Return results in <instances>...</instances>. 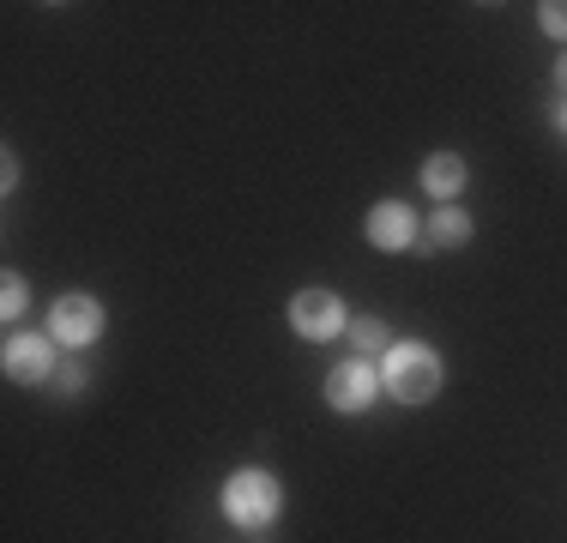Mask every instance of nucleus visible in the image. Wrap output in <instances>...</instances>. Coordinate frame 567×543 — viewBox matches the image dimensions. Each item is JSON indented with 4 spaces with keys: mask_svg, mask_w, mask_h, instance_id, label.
<instances>
[{
    "mask_svg": "<svg viewBox=\"0 0 567 543\" xmlns=\"http://www.w3.org/2000/svg\"><path fill=\"white\" fill-rule=\"evenodd\" d=\"M218 513L236 532H272L284 520V478L266 465H236L218 483Z\"/></svg>",
    "mask_w": 567,
    "mask_h": 543,
    "instance_id": "1",
    "label": "nucleus"
},
{
    "mask_svg": "<svg viewBox=\"0 0 567 543\" xmlns=\"http://www.w3.org/2000/svg\"><path fill=\"white\" fill-rule=\"evenodd\" d=\"M381 387L393 404H435L447 387V362L429 338H393V350L381 357Z\"/></svg>",
    "mask_w": 567,
    "mask_h": 543,
    "instance_id": "2",
    "label": "nucleus"
},
{
    "mask_svg": "<svg viewBox=\"0 0 567 543\" xmlns=\"http://www.w3.org/2000/svg\"><path fill=\"white\" fill-rule=\"evenodd\" d=\"M43 332L55 338L66 357H85V350L110 332V308H103V296H91V290H61L55 303H49Z\"/></svg>",
    "mask_w": 567,
    "mask_h": 543,
    "instance_id": "3",
    "label": "nucleus"
},
{
    "mask_svg": "<svg viewBox=\"0 0 567 543\" xmlns=\"http://www.w3.org/2000/svg\"><path fill=\"white\" fill-rule=\"evenodd\" d=\"M320 399H327V411H332V417H362V411H374V404L386 399V387H381V362H369V357H344V362H332L327 380H320Z\"/></svg>",
    "mask_w": 567,
    "mask_h": 543,
    "instance_id": "4",
    "label": "nucleus"
},
{
    "mask_svg": "<svg viewBox=\"0 0 567 543\" xmlns=\"http://www.w3.org/2000/svg\"><path fill=\"white\" fill-rule=\"evenodd\" d=\"M61 362L66 350L49 332H7V345H0V369L12 387H55Z\"/></svg>",
    "mask_w": 567,
    "mask_h": 543,
    "instance_id": "5",
    "label": "nucleus"
},
{
    "mask_svg": "<svg viewBox=\"0 0 567 543\" xmlns=\"http://www.w3.org/2000/svg\"><path fill=\"white\" fill-rule=\"evenodd\" d=\"M284 315H290V332H296V338H308V345H332V338H344V332H350V308H344V296H339V290H327V284H308V290H296Z\"/></svg>",
    "mask_w": 567,
    "mask_h": 543,
    "instance_id": "6",
    "label": "nucleus"
},
{
    "mask_svg": "<svg viewBox=\"0 0 567 543\" xmlns=\"http://www.w3.org/2000/svg\"><path fill=\"white\" fill-rule=\"evenodd\" d=\"M362 242L374 254H411L423 242V217H416V206H404V199H374L369 217H362Z\"/></svg>",
    "mask_w": 567,
    "mask_h": 543,
    "instance_id": "7",
    "label": "nucleus"
},
{
    "mask_svg": "<svg viewBox=\"0 0 567 543\" xmlns=\"http://www.w3.org/2000/svg\"><path fill=\"white\" fill-rule=\"evenodd\" d=\"M416 182H423V194L435 199V206H458L471 187V163L458 152H429L423 170H416Z\"/></svg>",
    "mask_w": 567,
    "mask_h": 543,
    "instance_id": "8",
    "label": "nucleus"
},
{
    "mask_svg": "<svg viewBox=\"0 0 567 543\" xmlns=\"http://www.w3.org/2000/svg\"><path fill=\"white\" fill-rule=\"evenodd\" d=\"M477 236V217L465 206H435L423 217V254H447V248H465Z\"/></svg>",
    "mask_w": 567,
    "mask_h": 543,
    "instance_id": "9",
    "label": "nucleus"
},
{
    "mask_svg": "<svg viewBox=\"0 0 567 543\" xmlns=\"http://www.w3.org/2000/svg\"><path fill=\"white\" fill-rule=\"evenodd\" d=\"M350 350H357V357H369V362H381L386 350H393V326H386L381 315H350Z\"/></svg>",
    "mask_w": 567,
    "mask_h": 543,
    "instance_id": "10",
    "label": "nucleus"
},
{
    "mask_svg": "<svg viewBox=\"0 0 567 543\" xmlns=\"http://www.w3.org/2000/svg\"><path fill=\"white\" fill-rule=\"evenodd\" d=\"M0 315L12 326L31 315V284H24V272H7V278H0Z\"/></svg>",
    "mask_w": 567,
    "mask_h": 543,
    "instance_id": "11",
    "label": "nucleus"
},
{
    "mask_svg": "<svg viewBox=\"0 0 567 543\" xmlns=\"http://www.w3.org/2000/svg\"><path fill=\"white\" fill-rule=\"evenodd\" d=\"M537 31L567 43V0H544V7H537Z\"/></svg>",
    "mask_w": 567,
    "mask_h": 543,
    "instance_id": "12",
    "label": "nucleus"
},
{
    "mask_svg": "<svg viewBox=\"0 0 567 543\" xmlns=\"http://www.w3.org/2000/svg\"><path fill=\"white\" fill-rule=\"evenodd\" d=\"M85 387H91V369H85L79 357H66L61 375H55V392H66V399H73V392H85Z\"/></svg>",
    "mask_w": 567,
    "mask_h": 543,
    "instance_id": "13",
    "label": "nucleus"
},
{
    "mask_svg": "<svg viewBox=\"0 0 567 543\" xmlns=\"http://www.w3.org/2000/svg\"><path fill=\"white\" fill-rule=\"evenodd\" d=\"M0 194H7V199L19 194V157H12V152L0 157Z\"/></svg>",
    "mask_w": 567,
    "mask_h": 543,
    "instance_id": "14",
    "label": "nucleus"
},
{
    "mask_svg": "<svg viewBox=\"0 0 567 543\" xmlns=\"http://www.w3.org/2000/svg\"><path fill=\"white\" fill-rule=\"evenodd\" d=\"M549 127H556V133H561V140H567V98H561L556 109H549Z\"/></svg>",
    "mask_w": 567,
    "mask_h": 543,
    "instance_id": "15",
    "label": "nucleus"
},
{
    "mask_svg": "<svg viewBox=\"0 0 567 543\" xmlns=\"http://www.w3.org/2000/svg\"><path fill=\"white\" fill-rule=\"evenodd\" d=\"M549 79H556V91H561V98H567V49H561V61L549 66Z\"/></svg>",
    "mask_w": 567,
    "mask_h": 543,
    "instance_id": "16",
    "label": "nucleus"
}]
</instances>
